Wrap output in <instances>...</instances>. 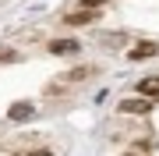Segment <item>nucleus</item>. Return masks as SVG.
Wrapping results in <instances>:
<instances>
[{"instance_id": "nucleus-1", "label": "nucleus", "mask_w": 159, "mask_h": 156, "mask_svg": "<svg viewBox=\"0 0 159 156\" xmlns=\"http://www.w3.org/2000/svg\"><path fill=\"white\" fill-rule=\"evenodd\" d=\"M81 46H78V43H74V39H53L50 43V53H57V57H71V53H78Z\"/></svg>"}, {"instance_id": "nucleus-2", "label": "nucleus", "mask_w": 159, "mask_h": 156, "mask_svg": "<svg viewBox=\"0 0 159 156\" xmlns=\"http://www.w3.org/2000/svg\"><path fill=\"white\" fill-rule=\"evenodd\" d=\"M120 110H124V114H148V110H152V99H124Z\"/></svg>"}, {"instance_id": "nucleus-3", "label": "nucleus", "mask_w": 159, "mask_h": 156, "mask_svg": "<svg viewBox=\"0 0 159 156\" xmlns=\"http://www.w3.org/2000/svg\"><path fill=\"white\" fill-rule=\"evenodd\" d=\"M7 117H11V121H32V117H35V106H29V103H14L11 110H7Z\"/></svg>"}, {"instance_id": "nucleus-4", "label": "nucleus", "mask_w": 159, "mask_h": 156, "mask_svg": "<svg viewBox=\"0 0 159 156\" xmlns=\"http://www.w3.org/2000/svg\"><path fill=\"white\" fill-rule=\"evenodd\" d=\"M156 53H159L156 43H138V46L131 50V60H148V57H156Z\"/></svg>"}, {"instance_id": "nucleus-5", "label": "nucleus", "mask_w": 159, "mask_h": 156, "mask_svg": "<svg viewBox=\"0 0 159 156\" xmlns=\"http://www.w3.org/2000/svg\"><path fill=\"white\" fill-rule=\"evenodd\" d=\"M64 21H67V25H74V29H81V25H89V21H99V18L92 14V11H74V14H67V18H64Z\"/></svg>"}, {"instance_id": "nucleus-6", "label": "nucleus", "mask_w": 159, "mask_h": 156, "mask_svg": "<svg viewBox=\"0 0 159 156\" xmlns=\"http://www.w3.org/2000/svg\"><path fill=\"white\" fill-rule=\"evenodd\" d=\"M138 92L145 99H159V78H145L142 85H138Z\"/></svg>"}, {"instance_id": "nucleus-7", "label": "nucleus", "mask_w": 159, "mask_h": 156, "mask_svg": "<svg viewBox=\"0 0 159 156\" xmlns=\"http://www.w3.org/2000/svg\"><path fill=\"white\" fill-rule=\"evenodd\" d=\"M67 78H71V82H81V78H89V68H74Z\"/></svg>"}, {"instance_id": "nucleus-8", "label": "nucleus", "mask_w": 159, "mask_h": 156, "mask_svg": "<svg viewBox=\"0 0 159 156\" xmlns=\"http://www.w3.org/2000/svg\"><path fill=\"white\" fill-rule=\"evenodd\" d=\"M106 4V0H81V7H85V11H96V7H102Z\"/></svg>"}, {"instance_id": "nucleus-9", "label": "nucleus", "mask_w": 159, "mask_h": 156, "mask_svg": "<svg viewBox=\"0 0 159 156\" xmlns=\"http://www.w3.org/2000/svg\"><path fill=\"white\" fill-rule=\"evenodd\" d=\"M14 156H50V149H32V153H14Z\"/></svg>"}, {"instance_id": "nucleus-10", "label": "nucleus", "mask_w": 159, "mask_h": 156, "mask_svg": "<svg viewBox=\"0 0 159 156\" xmlns=\"http://www.w3.org/2000/svg\"><path fill=\"white\" fill-rule=\"evenodd\" d=\"M0 60H14V53H11V50H4V46H0Z\"/></svg>"}]
</instances>
